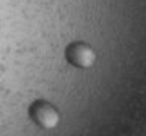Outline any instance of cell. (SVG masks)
Returning a JSON list of instances; mask_svg holds the SVG:
<instances>
[{
    "label": "cell",
    "mask_w": 146,
    "mask_h": 136,
    "mask_svg": "<svg viewBox=\"0 0 146 136\" xmlns=\"http://www.w3.org/2000/svg\"><path fill=\"white\" fill-rule=\"evenodd\" d=\"M65 58L70 65L76 68H89L96 62V53L84 42H73L65 50Z\"/></svg>",
    "instance_id": "cell-2"
},
{
    "label": "cell",
    "mask_w": 146,
    "mask_h": 136,
    "mask_svg": "<svg viewBox=\"0 0 146 136\" xmlns=\"http://www.w3.org/2000/svg\"><path fill=\"white\" fill-rule=\"evenodd\" d=\"M28 115L34 125L42 130H52L60 121V114L52 104H49L44 99H37L28 107Z\"/></svg>",
    "instance_id": "cell-1"
}]
</instances>
